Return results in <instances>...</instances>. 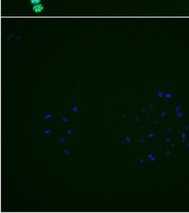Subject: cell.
I'll list each match as a JSON object with an SVG mask.
<instances>
[{"label":"cell","mask_w":189,"mask_h":213,"mask_svg":"<svg viewBox=\"0 0 189 213\" xmlns=\"http://www.w3.org/2000/svg\"><path fill=\"white\" fill-rule=\"evenodd\" d=\"M32 10H33L35 13H38L43 11V10H44V7H43L42 4H35V5H33V7H32Z\"/></svg>","instance_id":"cell-1"},{"label":"cell","mask_w":189,"mask_h":213,"mask_svg":"<svg viewBox=\"0 0 189 213\" xmlns=\"http://www.w3.org/2000/svg\"><path fill=\"white\" fill-rule=\"evenodd\" d=\"M41 1L42 0H31L30 2L33 5H35V4H39Z\"/></svg>","instance_id":"cell-2"},{"label":"cell","mask_w":189,"mask_h":213,"mask_svg":"<svg viewBox=\"0 0 189 213\" xmlns=\"http://www.w3.org/2000/svg\"><path fill=\"white\" fill-rule=\"evenodd\" d=\"M158 96L160 98H162L164 96V93L162 92H159L158 93Z\"/></svg>","instance_id":"cell-3"},{"label":"cell","mask_w":189,"mask_h":213,"mask_svg":"<svg viewBox=\"0 0 189 213\" xmlns=\"http://www.w3.org/2000/svg\"><path fill=\"white\" fill-rule=\"evenodd\" d=\"M176 116H177V117L178 118H181L182 117V113H181V112H177V114H176Z\"/></svg>","instance_id":"cell-4"},{"label":"cell","mask_w":189,"mask_h":213,"mask_svg":"<svg viewBox=\"0 0 189 213\" xmlns=\"http://www.w3.org/2000/svg\"><path fill=\"white\" fill-rule=\"evenodd\" d=\"M181 105H177V106L175 108V110H176V111L177 112H179L180 108H181Z\"/></svg>","instance_id":"cell-5"},{"label":"cell","mask_w":189,"mask_h":213,"mask_svg":"<svg viewBox=\"0 0 189 213\" xmlns=\"http://www.w3.org/2000/svg\"><path fill=\"white\" fill-rule=\"evenodd\" d=\"M171 97H172V95L171 94V93H167L166 95V98H171Z\"/></svg>","instance_id":"cell-6"},{"label":"cell","mask_w":189,"mask_h":213,"mask_svg":"<svg viewBox=\"0 0 189 213\" xmlns=\"http://www.w3.org/2000/svg\"><path fill=\"white\" fill-rule=\"evenodd\" d=\"M73 110L74 112H78V108L75 107H74V108H73Z\"/></svg>","instance_id":"cell-7"},{"label":"cell","mask_w":189,"mask_h":213,"mask_svg":"<svg viewBox=\"0 0 189 213\" xmlns=\"http://www.w3.org/2000/svg\"><path fill=\"white\" fill-rule=\"evenodd\" d=\"M51 117H52V116H51V115H47V116H45L44 118H45V119H47V118H51Z\"/></svg>","instance_id":"cell-8"},{"label":"cell","mask_w":189,"mask_h":213,"mask_svg":"<svg viewBox=\"0 0 189 213\" xmlns=\"http://www.w3.org/2000/svg\"><path fill=\"white\" fill-rule=\"evenodd\" d=\"M62 120H63V121L64 122H68V119H67V118H62Z\"/></svg>","instance_id":"cell-9"},{"label":"cell","mask_w":189,"mask_h":213,"mask_svg":"<svg viewBox=\"0 0 189 213\" xmlns=\"http://www.w3.org/2000/svg\"><path fill=\"white\" fill-rule=\"evenodd\" d=\"M50 132H51L50 130H46V131L44 132V133L46 134H49Z\"/></svg>","instance_id":"cell-10"},{"label":"cell","mask_w":189,"mask_h":213,"mask_svg":"<svg viewBox=\"0 0 189 213\" xmlns=\"http://www.w3.org/2000/svg\"><path fill=\"white\" fill-rule=\"evenodd\" d=\"M67 133H68L69 134H71L72 133V131L71 129H68L67 130Z\"/></svg>","instance_id":"cell-11"},{"label":"cell","mask_w":189,"mask_h":213,"mask_svg":"<svg viewBox=\"0 0 189 213\" xmlns=\"http://www.w3.org/2000/svg\"><path fill=\"white\" fill-rule=\"evenodd\" d=\"M165 114H166L165 112H163L161 113V117H164L165 116Z\"/></svg>","instance_id":"cell-12"},{"label":"cell","mask_w":189,"mask_h":213,"mask_svg":"<svg viewBox=\"0 0 189 213\" xmlns=\"http://www.w3.org/2000/svg\"><path fill=\"white\" fill-rule=\"evenodd\" d=\"M59 141H61V143H64V141H65L64 139H62V138H60V139H59Z\"/></svg>","instance_id":"cell-13"},{"label":"cell","mask_w":189,"mask_h":213,"mask_svg":"<svg viewBox=\"0 0 189 213\" xmlns=\"http://www.w3.org/2000/svg\"><path fill=\"white\" fill-rule=\"evenodd\" d=\"M153 137H154V134H153L150 133V134H149V138H153Z\"/></svg>","instance_id":"cell-14"},{"label":"cell","mask_w":189,"mask_h":213,"mask_svg":"<svg viewBox=\"0 0 189 213\" xmlns=\"http://www.w3.org/2000/svg\"><path fill=\"white\" fill-rule=\"evenodd\" d=\"M64 152H65V153L66 154H67V155L69 154V151L68 150H65Z\"/></svg>","instance_id":"cell-15"},{"label":"cell","mask_w":189,"mask_h":213,"mask_svg":"<svg viewBox=\"0 0 189 213\" xmlns=\"http://www.w3.org/2000/svg\"><path fill=\"white\" fill-rule=\"evenodd\" d=\"M126 141H129H129H131V139H130V138L128 137H126Z\"/></svg>","instance_id":"cell-16"},{"label":"cell","mask_w":189,"mask_h":213,"mask_svg":"<svg viewBox=\"0 0 189 213\" xmlns=\"http://www.w3.org/2000/svg\"><path fill=\"white\" fill-rule=\"evenodd\" d=\"M153 157V155L151 154H148V158H151Z\"/></svg>","instance_id":"cell-17"},{"label":"cell","mask_w":189,"mask_h":213,"mask_svg":"<svg viewBox=\"0 0 189 213\" xmlns=\"http://www.w3.org/2000/svg\"><path fill=\"white\" fill-rule=\"evenodd\" d=\"M182 138H185V137H186V134L185 133H182Z\"/></svg>","instance_id":"cell-18"},{"label":"cell","mask_w":189,"mask_h":213,"mask_svg":"<svg viewBox=\"0 0 189 213\" xmlns=\"http://www.w3.org/2000/svg\"><path fill=\"white\" fill-rule=\"evenodd\" d=\"M139 161H140V162L142 163H143L144 162V160L142 159H139Z\"/></svg>","instance_id":"cell-19"},{"label":"cell","mask_w":189,"mask_h":213,"mask_svg":"<svg viewBox=\"0 0 189 213\" xmlns=\"http://www.w3.org/2000/svg\"><path fill=\"white\" fill-rule=\"evenodd\" d=\"M155 159V157H153L152 158H151V161H154Z\"/></svg>","instance_id":"cell-20"},{"label":"cell","mask_w":189,"mask_h":213,"mask_svg":"<svg viewBox=\"0 0 189 213\" xmlns=\"http://www.w3.org/2000/svg\"><path fill=\"white\" fill-rule=\"evenodd\" d=\"M166 141H171V138H167V139H166Z\"/></svg>","instance_id":"cell-21"},{"label":"cell","mask_w":189,"mask_h":213,"mask_svg":"<svg viewBox=\"0 0 189 213\" xmlns=\"http://www.w3.org/2000/svg\"><path fill=\"white\" fill-rule=\"evenodd\" d=\"M170 154V151H168V152H166V155L167 156H168V155H169Z\"/></svg>","instance_id":"cell-22"},{"label":"cell","mask_w":189,"mask_h":213,"mask_svg":"<svg viewBox=\"0 0 189 213\" xmlns=\"http://www.w3.org/2000/svg\"><path fill=\"white\" fill-rule=\"evenodd\" d=\"M155 123L156 124H160V122H159V121H155Z\"/></svg>","instance_id":"cell-23"},{"label":"cell","mask_w":189,"mask_h":213,"mask_svg":"<svg viewBox=\"0 0 189 213\" xmlns=\"http://www.w3.org/2000/svg\"><path fill=\"white\" fill-rule=\"evenodd\" d=\"M171 147L172 148H174V147H175V144H171Z\"/></svg>","instance_id":"cell-24"},{"label":"cell","mask_w":189,"mask_h":213,"mask_svg":"<svg viewBox=\"0 0 189 213\" xmlns=\"http://www.w3.org/2000/svg\"><path fill=\"white\" fill-rule=\"evenodd\" d=\"M171 129H172L171 128H169L168 129V130H167V131H168V132H170L171 130Z\"/></svg>","instance_id":"cell-25"},{"label":"cell","mask_w":189,"mask_h":213,"mask_svg":"<svg viewBox=\"0 0 189 213\" xmlns=\"http://www.w3.org/2000/svg\"><path fill=\"white\" fill-rule=\"evenodd\" d=\"M140 142H142V143H144L145 141H144V140H143V139H140Z\"/></svg>","instance_id":"cell-26"},{"label":"cell","mask_w":189,"mask_h":213,"mask_svg":"<svg viewBox=\"0 0 189 213\" xmlns=\"http://www.w3.org/2000/svg\"><path fill=\"white\" fill-rule=\"evenodd\" d=\"M149 106H150V108H154V107H153V105L152 104H149Z\"/></svg>","instance_id":"cell-27"},{"label":"cell","mask_w":189,"mask_h":213,"mask_svg":"<svg viewBox=\"0 0 189 213\" xmlns=\"http://www.w3.org/2000/svg\"><path fill=\"white\" fill-rule=\"evenodd\" d=\"M185 142V138H183L182 140V143H184Z\"/></svg>","instance_id":"cell-28"},{"label":"cell","mask_w":189,"mask_h":213,"mask_svg":"<svg viewBox=\"0 0 189 213\" xmlns=\"http://www.w3.org/2000/svg\"><path fill=\"white\" fill-rule=\"evenodd\" d=\"M185 129L186 130H187V129H189V127H188V126H186V127H185Z\"/></svg>","instance_id":"cell-29"},{"label":"cell","mask_w":189,"mask_h":213,"mask_svg":"<svg viewBox=\"0 0 189 213\" xmlns=\"http://www.w3.org/2000/svg\"><path fill=\"white\" fill-rule=\"evenodd\" d=\"M135 120H136V121H137V122H139V118H137V117H136V118H135Z\"/></svg>","instance_id":"cell-30"},{"label":"cell","mask_w":189,"mask_h":213,"mask_svg":"<svg viewBox=\"0 0 189 213\" xmlns=\"http://www.w3.org/2000/svg\"><path fill=\"white\" fill-rule=\"evenodd\" d=\"M141 128H142V129H144V128H145V127L144 125H142V126H141Z\"/></svg>","instance_id":"cell-31"},{"label":"cell","mask_w":189,"mask_h":213,"mask_svg":"<svg viewBox=\"0 0 189 213\" xmlns=\"http://www.w3.org/2000/svg\"><path fill=\"white\" fill-rule=\"evenodd\" d=\"M149 118H150V117H149V116H148L146 117V120H148L149 119Z\"/></svg>","instance_id":"cell-32"},{"label":"cell","mask_w":189,"mask_h":213,"mask_svg":"<svg viewBox=\"0 0 189 213\" xmlns=\"http://www.w3.org/2000/svg\"><path fill=\"white\" fill-rule=\"evenodd\" d=\"M143 109V113H145V108H143V109Z\"/></svg>","instance_id":"cell-33"},{"label":"cell","mask_w":189,"mask_h":213,"mask_svg":"<svg viewBox=\"0 0 189 213\" xmlns=\"http://www.w3.org/2000/svg\"><path fill=\"white\" fill-rule=\"evenodd\" d=\"M158 148H159V149L161 148V145H159V147H158Z\"/></svg>","instance_id":"cell-34"},{"label":"cell","mask_w":189,"mask_h":213,"mask_svg":"<svg viewBox=\"0 0 189 213\" xmlns=\"http://www.w3.org/2000/svg\"><path fill=\"white\" fill-rule=\"evenodd\" d=\"M125 117V114H123V116H122V117H123V118H124Z\"/></svg>","instance_id":"cell-35"},{"label":"cell","mask_w":189,"mask_h":213,"mask_svg":"<svg viewBox=\"0 0 189 213\" xmlns=\"http://www.w3.org/2000/svg\"><path fill=\"white\" fill-rule=\"evenodd\" d=\"M163 134V133H162V132H160V133H159V134Z\"/></svg>","instance_id":"cell-36"},{"label":"cell","mask_w":189,"mask_h":213,"mask_svg":"<svg viewBox=\"0 0 189 213\" xmlns=\"http://www.w3.org/2000/svg\"><path fill=\"white\" fill-rule=\"evenodd\" d=\"M187 147H189V143L188 144H187Z\"/></svg>","instance_id":"cell-37"}]
</instances>
